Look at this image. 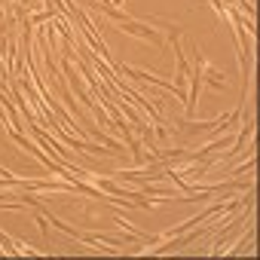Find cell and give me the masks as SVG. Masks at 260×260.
Here are the masks:
<instances>
[{
	"label": "cell",
	"mask_w": 260,
	"mask_h": 260,
	"mask_svg": "<svg viewBox=\"0 0 260 260\" xmlns=\"http://www.w3.org/2000/svg\"><path fill=\"white\" fill-rule=\"evenodd\" d=\"M116 31H122V34H132V37H141V40H147V43H153V46H166V37L156 31V28H150V25H141V22H135L132 16H128L125 22H119V28Z\"/></svg>",
	"instance_id": "cell-1"
}]
</instances>
